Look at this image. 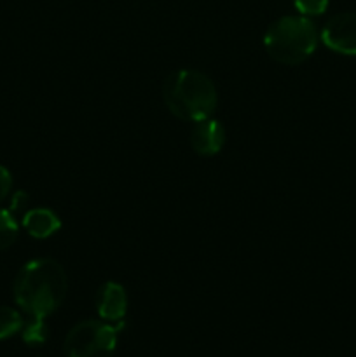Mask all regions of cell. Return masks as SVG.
<instances>
[{"label": "cell", "instance_id": "obj_4", "mask_svg": "<svg viewBox=\"0 0 356 357\" xmlns=\"http://www.w3.org/2000/svg\"><path fill=\"white\" fill-rule=\"evenodd\" d=\"M121 328L94 319L75 324L65 338L66 357H112Z\"/></svg>", "mask_w": 356, "mask_h": 357}, {"label": "cell", "instance_id": "obj_1", "mask_svg": "<svg viewBox=\"0 0 356 357\" xmlns=\"http://www.w3.org/2000/svg\"><path fill=\"white\" fill-rule=\"evenodd\" d=\"M68 289L65 268L51 258L28 261L14 281V300L34 319H45L63 303Z\"/></svg>", "mask_w": 356, "mask_h": 357}, {"label": "cell", "instance_id": "obj_8", "mask_svg": "<svg viewBox=\"0 0 356 357\" xmlns=\"http://www.w3.org/2000/svg\"><path fill=\"white\" fill-rule=\"evenodd\" d=\"M23 227L35 239H47L61 229V222L51 209L35 208L23 216Z\"/></svg>", "mask_w": 356, "mask_h": 357}, {"label": "cell", "instance_id": "obj_2", "mask_svg": "<svg viewBox=\"0 0 356 357\" xmlns=\"http://www.w3.org/2000/svg\"><path fill=\"white\" fill-rule=\"evenodd\" d=\"M163 98L175 117L187 122H199L215 114L218 96L208 75L198 70H177L166 77Z\"/></svg>", "mask_w": 356, "mask_h": 357}, {"label": "cell", "instance_id": "obj_14", "mask_svg": "<svg viewBox=\"0 0 356 357\" xmlns=\"http://www.w3.org/2000/svg\"><path fill=\"white\" fill-rule=\"evenodd\" d=\"M27 194L24 192H17L16 195H14L13 199V211H17V209H21V206H24V202H27Z\"/></svg>", "mask_w": 356, "mask_h": 357}, {"label": "cell", "instance_id": "obj_3", "mask_svg": "<svg viewBox=\"0 0 356 357\" xmlns=\"http://www.w3.org/2000/svg\"><path fill=\"white\" fill-rule=\"evenodd\" d=\"M264 45L274 61L295 66L316 51L318 30L309 17L283 16L267 28Z\"/></svg>", "mask_w": 356, "mask_h": 357}, {"label": "cell", "instance_id": "obj_7", "mask_svg": "<svg viewBox=\"0 0 356 357\" xmlns=\"http://www.w3.org/2000/svg\"><path fill=\"white\" fill-rule=\"evenodd\" d=\"M98 314L105 321H121L128 310V296L117 282H105L96 296Z\"/></svg>", "mask_w": 356, "mask_h": 357}, {"label": "cell", "instance_id": "obj_12", "mask_svg": "<svg viewBox=\"0 0 356 357\" xmlns=\"http://www.w3.org/2000/svg\"><path fill=\"white\" fill-rule=\"evenodd\" d=\"M330 0H293V6L299 10L300 16H320L328 9Z\"/></svg>", "mask_w": 356, "mask_h": 357}, {"label": "cell", "instance_id": "obj_6", "mask_svg": "<svg viewBox=\"0 0 356 357\" xmlns=\"http://www.w3.org/2000/svg\"><path fill=\"white\" fill-rule=\"evenodd\" d=\"M225 143V129L215 119L195 122L191 132V145L195 153L202 157L216 155Z\"/></svg>", "mask_w": 356, "mask_h": 357}, {"label": "cell", "instance_id": "obj_10", "mask_svg": "<svg viewBox=\"0 0 356 357\" xmlns=\"http://www.w3.org/2000/svg\"><path fill=\"white\" fill-rule=\"evenodd\" d=\"M17 234H20V227L14 216L10 215V211L0 209V251L13 246L17 239Z\"/></svg>", "mask_w": 356, "mask_h": 357}, {"label": "cell", "instance_id": "obj_5", "mask_svg": "<svg viewBox=\"0 0 356 357\" xmlns=\"http://www.w3.org/2000/svg\"><path fill=\"white\" fill-rule=\"evenodd\" d=\"M320 38L328 49L356 56V13H339L325 23Z\"/></svg>", "mask_w": 356, "mask_h": 357}, {"label": "cell", "instance_id": "obj_9", "mask_svg": "<svg viewBox=\"0 0 356 357\" xmlns=\"http://www.w3.org/2000/svg\"><path fill=\"white\" fill-rule=\"evenodd\" d=\"M23 328V317L13 307L0 305V340L13 337Z\"/></svg>", "mask_w": 356, "mask_h": 357}, {"label": "cell", "instance_id": "obj_11", "mask_svg": "<svg viewBox=\"0 0 356 357\" xmlns=\"http://www.w3.org/2000/svg\"><path fill=\"white\" fill-rule=\"evenodd\" d=\"M45 338H47V326L44 324V319H34L24 326L23 340L28 345H42Z\"/></svg>", "mask_w": 356, "mask_h": 357}, {"label": "cell", "instance_id": "obj_13", "mask_svg": "<svg viewBox=\"0 0 356 357\" xmlns=\"http://www.w3.org/2000/svg\"><path fill=\"white\" fill-rule=\"evenodd\" d=\"M10 188H13V176L6 167L0 166V202L9 195Z\"/></svg>", "mask_w": 356, "mask_h": 357}]
</instances>
